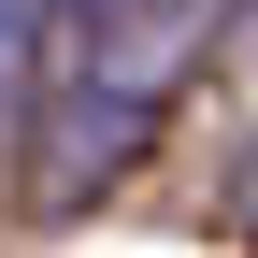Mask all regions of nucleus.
Returning a JSON list of instances; mask_svg holds the SVG:
<instances>
[{
  "label": "nucleus",
  "instance_id": "1",
  "mask_svg": "<svg viewBox=\"0 0 258 258\" xmlns=\"http://www.w3.org/2000/svg\"><path fill=\"white\" fill-rule=\"evenodd\" d=\"M186 43H201V0H101V15L57 29V57H43V129H29V201H43V215H86L129 158L158 144Z\"/></svg>",
  "mask_w": 258,
  "mask_h": 258
},
{
  "label": "nucleus",
  "instance_id": "2",
  "mask_svg": "<svg viewBox=\"0 0 258 258\" xmlns=\"http://www.w3.org/2000/svg\"><path fill=\"white\" fill-rule=\"evenodd\" d=\"M57 29H72L57 0H0V115H15V101H43V57H57Z\"/></svg>",
  "mask_w": 258,
  "mask_h": 258
},
{
  "label": "nucleus",
  "instance_id": "3",
  "mask_svg": "<svg viewBox=\"0 0 258 258\" xmlns=\"http://www.w3.org/2000/svg\"><path fill=\"white\" fill-rule=\"evenodd\" d=\"M57 15H101V0H57Z\"/></svg>",
  "mask_w": 258,
  "mask_h": 258
}]
</instances>
